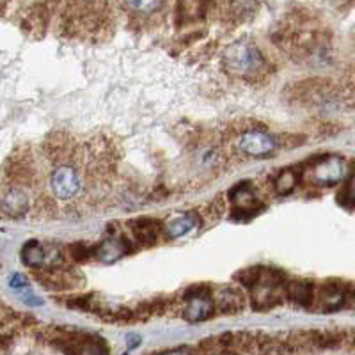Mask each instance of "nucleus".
<instances>
[{
  "mask_svg": "<svg viewBox=\"0 0 355 355\" xmlns=\"http://www.w3.org/2000/svg\"><path fill=\"white\" fill-rule=\"evenodd\" d=\"M302 173L297 171L295 167H288V169L279 171L274 178V189L279 196H288L291 194L297 185H299Z\"/></svg>",
  "mask_w": 355,
  "mask_h": 355,
  "instance_id": "19",
  "label": "nucleus"
},
{
  "mask_svg": "<svg viewBox=\"0 0 355 355\" xmlns=\"http://www.w3.org/2000/svg\"><path fill=\"white\" fill-rule=\"evenodd\" d=\"M339 205L347 206V208H355V169L352 171L350 178L343 185L341 192L338 194Z\"/></svg>",
  "mask_w": 355,
  "mask_h": 355,
  "instance_id": "21",
  "label": "nucleus"
},
{
  "mask_svg": "<svg viewBox=\"0 0 355 355\" xmlns=\"http://www.w3.org/2000/svg\"><path fill=\"white\" fill-rule=\"evenodd\" d=\"M162 355H199L198 348H190V347H183V348H176V350H171L167 354Z\"/></svg>",
  "mask_w": 355,
  "mask_h": 355,
  "instance_id": "24",
  "label": "nucleus"
},
{
  "mask_svg": "<svg viewBox=\"0 0 355 355\" xmlns=\"http://www.w3.org/2000/svg\"><path fill=\"white\" fill-rule=\"evenodd\" d=\"M259 275H261V268L259 266H252V268H243V270L236 272L234 274V281H239V284L252 290L258 284Z\"/></svg>",
  "mask_w": 355,
  "mask_h": 355,
  "instance_id": "22",
  "label": "nucleus"
},
{
  "mask_svg": "<svg viewBox=\"0 0 355 355\" xmlns=\"http://www.w3.org/2000/svg\"><path fill=\"white\" fill-rule=\"evenodd\" d=\"M302 176H307L316 187H334L343 180L347 173V164L338 155H325V157L313 158L307 164L306 171H300Z\"/></svg>",
  "mask_w": 355,
  "mask_h": 355,
  "instance_id": "2",
  "label": "nucleus"
},
{
  "mask_svg": "<svg viewBox=\"0 0 355 355\" xmlns=\"http://www.w3.org/2000/svg\"><path fill=\"white\" fill-rule=\"evenodd\" d=\"M68 258L75 263H87L94 256V247H89L84 242H75L68 245Z\"/></svg>",
  "mask_w": 355,
  "mask_h": 355,
  "instance_id": "20",
  "label": "nucleus"
},
{
  "mask_svg": "<svg viewBox=\"0 0 355 355\" xmlns=\"http://www.w3.org/2000/svg\"><path fill=\"white\" fill-rule=\"evenodd\" d=\"M44 153L53 162L66 160L71 155V141L64 132L50 133L44 141Z\"/></svg>",
  "mask_w": 355,
  "mask_h": 355,
  "instance_id": "14",
  "label": "nucleus"
},
{
  "mask_svg": "<svg viewBox=\"0 0 355 355\" xmlns=\"http://www.w3.org/2000/svg\"><path fill=\"white\" fill-rule=\"evenodd\" d=\"M315 286L309 281H290L286 284V297L300 307H311L315 302Z\"/></svg>",
  "mask_w": 355,
  "mask_h": 355,
  "instance_id": "15",
  "label": "nucleus"
},
{
  "mask_svg": "<svg viewBox=\"0 0 355 355\" xmlns=\"http://www.w3.org/2000/svg\"><path fill=\"white\" fill-rule=\"evenodd\" d=\"M36 210L41 211V214H52L55 211V206H53V201L46 196H41L36 201Z\"/></svg>",
  "mask_w": 355,
  "mask_h": 355,
  "instance_id": "23",
  "label": "nucleus"
},
{
  "mask_svg": "<svg viewBox=\"0 0 355 355\" xmlns=\"http://www.w3.org/2000/svg\"><path fill=\"white\" fill-rule=\"evenodd\" d=\"M6 176L12 187L31 185L34 180V167L33 158L28 153L27 148H18L15 153L9 157L8 164H6Z\"/></svg>",
  "mask_w": 355,
  "mask_h": 355,
  "instance_id": "5",
  "label": "nucleus"
},
{
  "mask_svg": "<svg viewBox=\"0 0 355 355\" xmlns=\"http://www.w3.org/2000/svg\"><path fill=\"white\" fill-rule=\"evenodd\" d=\"M130 252H132V243L126 239H117V236L101 240V242L94 247V256L103 263L117 261V259L130 254Z\"/></svg>",
  "mask_w": 355,
  "mask_h": 355,
  "instance_id": "12",
  "label": "nucleus"
},
{
  "mask_svg": "<svg viewBox=\"0 0 355 355\" xmlns=\"http://www.w3.org/2000/svg\"><path fill=\"white\" fill-rule=\"evenodd\" d=\"M199 224H201V215L196 214V211H189V214H185V215H180V217L173 218V220H171L169 224L166 226L167 236H169L171 240L180 239V236H185L187 233H190L192 230H196Z\"/></svg>",
  "mask_w": 355,
  "mask_h": 355,
  "instance_id": "16",
  "label": "nucleus"
},
{
  "mask_svg": "<svg viewBox=\"0 0 355 355\" xmlns=\"http://www.w3.org/2000/svg\"><path fill=\"white\" fill-rule=\"evenodd\" d=\"M214 300L211 297H206V299H194L187 300V307L183 311V316L189 322H205V320L210 318L214 315Z\"/></svg>",
  "mask_w": 355,
  "mask_h": 355,
  "instance_id": "17",
  "label": "nucleus"
},
{
  "mask_svg": "<svg viewBox=\"0 0 355 355\" xmlns=\"http://www.w3.org/2000/svg\"><path fill=\"white\" fill-rule=\"evenodd\" d=\"M21 261L31 266L33 270L44 268L46 266V245H41L37 240H28L21 247Z\"/></svg>",
  "mask_w": 355,
  "mask_h": 355,
  "instance_id": "18",
  "label": "nucleus"
},
{
  "mask_svg": "<svg viewBox=\"0 0 355 355\" xmlns=\"http://www.w3.org/2000/svg\"><path fill=\"white\" fill-rule=\"evenodd\" d=\"M230 199L231 205H233V214L243 218L252 217L265 208L261 199L254 194L250 183H240L234 189H231Z\"/></svg>",
  "mask_w": 355,
  "mask_h": 355,
  "instance_id": "6",
  "label": "nucleus"
},
{
  "mask_svg": "<svg viewBox=\"0 0 355 355\" xmlns=\"http://www.w3.org/2000/svg\"><path fill=\"white\" fill-rule=\"evenodd\" d=\"M211 300L215 311L220 315H240L245 309V297L239 288H220L215 291V295H211Z\"/></svg>",
  "mask_w": 355,
  "mask_h": 355,
  "instance_id": "8",
  "label": "nucleus"
},
{
  "mask_svg": "<svg viewBox=\"0 0 355 355\" xmlns=\"http://www.w3.org/2000/svg\"><path fill=\"white\" fill-rule=\"evenodd\" d=\"M80 189V180H78L77 171L73 167L61 166L52 176V190L55 198L71 199Z\"/></svg>",
  "mask_w": 355,
  "mask_h": 355,
  "instance_id": "10",
  "label": "nucleus"
},
{
  "mask_svg": "<svg viewBox=\"0 0 355 355\" xmlns=\"http://www.w3.org/2000/svg\"><path fill=\"white\" fill-rule=\"evenodd\" d=\"M345 302H347V290H345V286L336 283H327L320 288L318 293H315L313 306L316 309L323 311V313H332V311L341 309Z\"/></svg>",
  "mask_w": 355,
  "mask_h": 355,
  "instance_id": "9",
  "label": "nucleus"
},
{
  "mask_svg": "<svg viewBox=\"0 0 355 355\" xmlns=\"http://www.w3.org/2000/svg\"><path fill=\"white\" fill-rule=\"evenodd\" d=\"M239 148L242 153L249 155L254 158H265L268 155L274 153L277 148V142L274 137L266 135L265 132L259 130H249V132L242 133L239 139Z\"/></svg>",
  "mask_w": 355,
  "mask_h": 355,
  "instance_id": "7",
  "label": "nucleus"
},
{
  "mask_svg": "<svg viewBox=\"0 0 355 355\" xmlns=\"http://www.w3.org/2000/svg\"><path fill=\"white\" fill-rule=\"evenodd\" d=\"M9 283H11L12 288H24V286H27V281H25V277H21V275H12Z\"/></svg>",
  "mask_w": 355,
  "mask_h": 355,
  "instance_id": "25",
  "label": "nucleus"
},
{
  "mask_svg": "<svg viewBox=\"0 0 355 355\" xmlns=\"http://www.w3.org/2000/svg\"><path fill=\"white\" fill-rule=\"evenodd\" d=\"M286 275L277 268H261L259 281L250 291L252 309L266 311L283 302L286 297Z\"/></svg>",
  "mask_w": 355,
  "mask_h": 355,
  "instance_id": "1",
  "label": "nucleus"
},
{
  "mask_svg": "<svg viewBox=\"0 0 355 355\" xmlns=\"http://www.w3.org/2000/svg\"><path fill=\"white\" fill-rule=\"evenodd\" d=\"M226 68L227 71L236 73L240 77H252L254 73L265 69V61L254 44L250 46V44L239 43L227 49Z\"/></svg>",
  "mask_w": 355,
  "mask_h": 355,
  "instance_id": "3",
  "label": "nucleus"
},
{
  "mask_svg": "<svg viewBox=\"0 0 355 355\" xmlns=\"http://www.w3.org/2000/svg\"><path fill=\"white\" fill-rule=\"evenodd\" d=\"M0 210L4 211L8 217L18 218L24 217L28 210L27 194L20 187H9L4 194L0 196Z\"/></svg>",
  "mask_w": 355,
  "mask_h": 355,
  "instance_id": "11",
  "label": "nucleus"
},
{
  "mask_svg": "<svg viewBox=\"0 0 355 355\" xmlns=\"http://www.w3.org/2000/svg\"><path fill=\"white\" fill-rule=\"evenodd\" d=\"M130 231H132L133 239L137 240L142 247H151L158 240L160 224L153 218H135V220L130 222Z\"/></svg>",
  "mask_w": 355,
  "mask_h": 355,
  "instance_id": "13",
  "label": "nucleus"
},
{
  "mask_svg": "<svg viewBox=\"0 0 355 355\" xmlns=\"http://www.w3.org/2000/svg\"><path fill=\"white\" fill-rule=\"evenodd\" d=\"M33 274L40 281L41 286L52 291L71 290V288H77L78 283H80V275L73 268H64V266L37 268V270H33Z\"/></svg>",
  "mask_w": 355,
  "mask_h": 355,
  "instance_id": "4",
  "label": "nucleus"
}]
</instances>
